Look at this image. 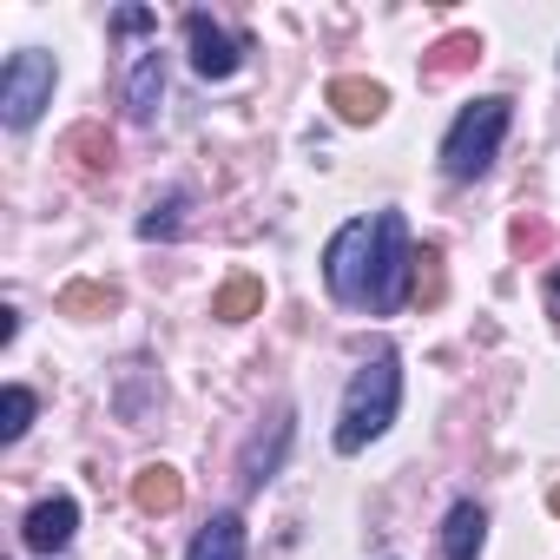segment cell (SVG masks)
<instances>
[{
	"label": "cell",
	"mask_w": 560,
	"mask_h": 560,
	"mask_svg": "<svg viewBox=\"0 0 560 560\" xmlns=\"http://www.w3.org/2000/svg\"><path fill=\"white\" fill-rule=\"evenodd\" d=\"M396 402H402V363L383 350V357H370L357 376H350V389H343V416H337V455H357V448H370L389 422H396Z\"/></svg>",
	"instance_id": "1"
},
{
	"label": "cell",
	"mask_w": 560,
	"mask_h": 560,
	"mask_svg": "<svg viewBox=\"0 0 560 560\" xmlns=\"http://www.w3.org/2000/svg\"><path fill=\"white\" fill-rule=\"evenodd\" d=\"M508 119H514V100H501V93L462 106L455 126H448V139H442V172L448 178H481L494 165L501 139H508Z\"/></svg>",
	"instance_id": "2"
},
{
	"label": "cell",
	"mask_w": 560,
	"mask_h": 560,
	"mask_svg": "<svg viewBox=\"0 0 560 560\" xmlns=\"http://www.w3.org/2000/svg\"><path fill=\"white\" fill-rule=\"evenodd\" d=\"M376 250H370V317H396L409 304L416 284V250H409V224L402 211H376Z\"/></svg>",
	"instance_id": "3"
},
{
	"label": "cell",
	"mask_w": 560,
	"mask_h": 560,
	"mask_svg": "<svg viewBox=\"0 0 560 560\" xmlns=\"http://www.w3.org/2000/svg\"><path fill=\"white\" fill-rule=\"evenodd\" d=\"M54 80H60L54 54H40V47L14 54L8 67H0V119H8L14 132H27V126L40 119V106L54 100Z\"/></svg>",
	"instance_id": "4"
},
{
	"label": "cell",
	"mask_w": 560,
	"mask_h": 560,
	"mask_svg": "<svg viewBox=\"0 0 560 560\" xmlns=\"http://www.w3.org/2000/svg\"><path fill=\"white\" fill-rule=\"evenodd\" d=\"M370 250H376V224L370 218H350L330 250H324V284L337 304H370Z\"/></svg>",
	"instance_id": "5"
},
{
	"label": "cell",
	"mask_w": 560,
	"mask_h": 560,
	"mask_svg": "<svg viewBox=\"0 0 560 560\" xmlns=\"http://www.w3.org/2000/svg\"><path fill=\"white\" fill-rule=\"evenodd\" d=\"M185 40H191V67H198L205 80H231V73L244 67V47H237L211 14H185Z\"/></svg>",
	"instance_id": "6"
},
{
	"label": "cell",
	"mask_w": 560,
	"mask_h": 560,
	"mask_svg": "<svg viewBox=\"0 0 560 560\" xmlns=\"http://www.w3.org/2000/svg\"><path fill=\"white\" fill-rule=\"evenodd\" d=\"M73 534H80V501H73V494H54V501L27 508V527H21V540H27L34 553H60Z\"/></svg>",
	"instance_id": "7"
},
{
	"label": "cell",
	"mask_w": 560,
	"mask_h": 560,
	"mask_svg": "<svg viewBox=\"0 0 560 560\" xmlns=\"http://www.w3.org/2000/svg\"><path fill=\"white\" fill-rule=\"evenodd\" d=\"M481 540H488V514L475 501H455L442 521V560H481Z\"/></svg>",
	"instance_id": "8"
},
{
	"label": "cell",
	"mask_w": 560,
	"mask_h": 560,
	"mask_svg": "<svg viewBox=\"0 0 560 560\" xmlns=\"http://www.w3.org/2000/svg\"><path fill=\"white\" fill-rule=\"evenodd\" d=\"M159 93H165V54L152 47V54H139L132 73H126V113L145 126V119L159 113Z\"/></svg>",
	"instance_id": "9"
},
{
	"label": "cell",
	"mask_w": 560,
	"mask_h": 560,
	"mask_svg": "<svg viewBox=\"0 0 560 560\" xmlns=\"http://www.w3.org/2000/svg\"><path fill=\"white\" fill-rule=\"evenodd\" d=\"M330 106H337L343 126H376L383 106H389V93L376 80H330Z\"/></svg>",
	"instance_id": "10"
},
{
	"label": "cell",
	"mask_w": 560,
	"mask_h": 560,
	"mask_svg": "<svg viewBox=\"0 0 560 560\" xmlns=\"http://www.w3.org/2000/svg\"><path fill=\"white\" fill-rule=\"evenodd\" d=\"M185 560H244V514H211L205 527H198V540H191V553Z\"/></svg>",
	"instance_id": "11"
},
{
	"label": "cell",
	"mask_w": 560,
	"mask_h": 560,
	"mask_svg": "<svg viewBox=\"0 0 560 560\" xmlns=\"http://www.w3.org/2000/svg\"><path fill=\"white\" fill-rule=\"evenodd\" d=\"M132 501H139L145 514H172V508L185 501V481H178V468H165V462H145V468L132 475Z\"/></svg>",
	"instance_id": "12"
},
{
	"label": "cell",
	"mask_w": 560,
	"mask_h": 560,
	"mask_svg": "<svg viewBox=\"0 0 560 560\" xmlns=\"http://www.w3.org/2000/svg\"><path fill=\"white\" fill-rule=\"evenodd\" d=\"M257 311H264V277H250V270L224 277L218 298H211V317H224V324H244V317H257Z\"/></svg>",
	"instance_id": "13"
},
{
	"label": "cell",
	"mask_w": 560,
	"mask_h": 560,
	"mask_svg": "<svg viewBox=\"0 0 560 560\" xmlns=\"http://www.w3.org/2000/svg\"><path fill=\"white\" fill-rule=\"evenodd\" d=\"M468 60H481V40H475V34H448V40L422 60V73H429V80H448V73H462Z\"/></svg>",
	"instance_id": "14"
},
{
	"label": "cell",
	"mask_w": 560,
	"mask_h": 560,
	"mask_svg": "<svg viewBox=\"0 0 560 560\" xmlns=\"http://www.w3.org/2000/svg\"><path fill=\"white\" fill-rule=\"evenodd\" d=\"M34 422V389L27 383H8V396H0V442H21Z\"/></svg>",
	"instance_id": "15"
},
{
	"label": "cell",
	"mask_w": 560,
	"mask_h": 560,
	"mask_svg": "<svg viewBox=\"0 0 560 560\" xmlns=\"http://www.w3.org/2000/svg\"><path fill=\"white\" fill-rule=\"evenodd\" d=\"M60 311L80 317V311H119V291L113 284H67L60 291Z\"/></svg>",
	"instance_id": "16"
},
{
	"label": "cell",
	"mask_w": 560,
	"mask_h": 560,
	"mask_svg": "<svg viewBox=\"0 0 560 560\" xmlns=\"http://www.w3.org/2000/svg\"><path fill=\"white\" fill-rule=\"evenodd\" d=\"M178 211H185V191H172L165 205H152L139 218V237H178Z\"/></svg>",
	"instance_id": "17"
},
{
	"label": "cell",
	"mask_w": 560,
	"mask_h": 560,
	"mask_svg": "<svg viewBox=\"0 0 560 560\" xmlns=\"http://www.w3.org/2000/svg\"><path fill=\"white\" fill-rule=\"evenodd\" d=\"M67 152H93V159H86V172L113 165V139H100V126H80V132L67 139Z\"/></svg>",
	"instance_id": "18"
},
{
	"label": "cell",
	"mask_w": 560,
	"mask_h": 560,
	"mask_svg": "<svg viewBox=\"0 0 560 560\" xmlns=\"http://www.w3.org/2000/svg\"><path fill=\"white\" fill-rule=\"evenodd\" d=\"M113 27H119V34H145V27H152V14H145V8H119V21H113Z\"/></svg>",
	"instance_id": "19"
},
{
	"label": "cell",
	"mask_w": 560,
	"mask_h": 560,
	"mask_svg": "<svg viewBox=\"0 0 560 560\" xmlns=\"http://www.w3.org/2000/svg\"><path fill=\"white\" fill-rule=\"evenodd\" d=\"M547 311H553V324H560V270L547 277Z\"/></svg>",
	"instance_id": "20"
},
{
	"label": "cell",
	"mask_w": 560,
	"mask_h": 560,
	"mask_svg": "<svg viewBox=\"0 0 560 560\" xmlns=\"http://www.w3.org/2000/svg\"><path fill=\"white\" fill-rule=\"evenodd\" d=\"M547 508H553V514H560V488H553V494H547Z\"/></svg>",
	"instance_id": "21"
}]
</instances>
